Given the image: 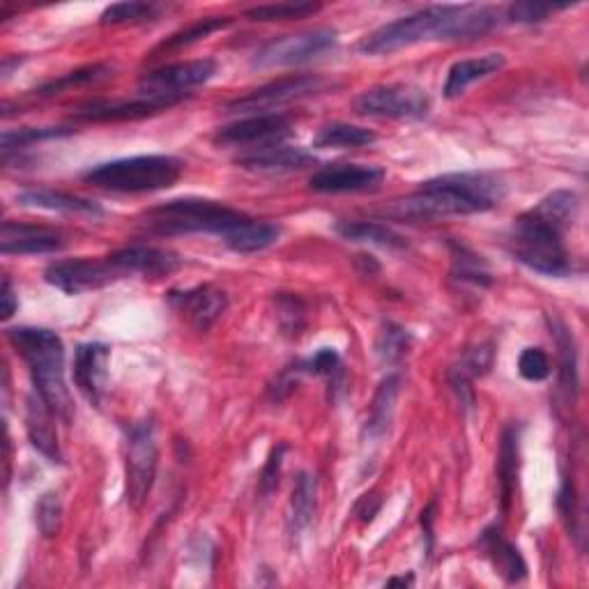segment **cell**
<instances>
[{
	"label": "cell",
	"instance_id": "cell-38",
	"mask_svg": "<svg viewBox=\"0 0 589 589\" xmlns=\"http://www.w3.org/2000/svg\"><path fill=\"white\" fill-rule=\"evenodd\" d=\"M111 65L106 63H97V65H88V67H83V70H76V72H70L61 78H55L51 83H46V86L38 88L35 91V97H53V95H59L63 91H70V88H76V86H86V83H95V81H102L111 74Z\"/></svg>",
	"mask_w": 589,
	"mask_h": 589
},
{
	"label": "cell",
	"instance_id": "cell-3",
	"mask_svg": "<svg viewBox=\"0 0 589 589\" xmlns=\"http://www.w3.org/2000/svg\"><path fill=\"white\" fill-rule=\"evenodd\" d=\"M8 339L28 364L38 395L55 417L72 422L74 403L65 382V346L61 336L44 327H12Z\"/></svg>",
	"mask_w": 589,
	"mask_h": 589
},
{
	"label": "cell",
	"instance_id": "cell-40",
	"mask_svg": "<svg viewBox=\"0 0 589 589\" xmlns=\"http://www.w3.org/2000/svg\"><path fill=\"white\" fill-rule=\"evenodd\" d=\"M320 12L318 3H306V0H299V3H272V6H259L244 12L249 21H288V19H304Z\"/></svg>",
	"mask_w": 589,
	"mask_h": 589
},
{
	"label": "cell",
	"instance_id": "cell-15",
	"mask_svg": "<svg viewBox=\"0 0 589 589\" xmlns=\"http://www.w3.org/2000/svg\"><path fill=\"white\" fill-rule=\"evenodd\" d=\"M385 171L367 164H329L308 180V187L318 193H357L374 191L382 185Z\"/></svg>",
	"mask_w": 589,
	"mask_h": 589
},
{
	"label": "cell",
	"instance_id": "cell-8",
	"mask_svg": "<svg viewBox=\"0 0 589 589\" xmlns=\"http://www.w3.org/2000/svg\"><path fill=\"white\" fill-rule=\"evenodd\" d=\"M353 108L367 118L422 120L429 116L431 99L427 91L410 83H389V86H376L357 95Z\"/></svg>",
	"mask_w": 589,
	"mask_h": 589
},
{
	"label": "cell",
	"instance_id": "cell-42",
	"mask_svg": "<svg viewBox=\"0 0 589 589\" xmlns=\"http://www.w3.org/2000/svg\"><path fill=\"white\" fill-rule=\"evenodd\" d=\"M557 509L562 514V520L567 523V529L571 532V537L582 539V527H580V509H578V497L571 480L562 482V488L557 493Z\"/></svg>",
	"mask_w": 589,
	"mask_h": 589
},
{
	"label": "cell",
	"instance_id": "cell-22",
	"mask_svg": "<svg viewBox=\"0 0 589 589\" xmlns=\"http://www.w3.org/2000/svg\"><path fill=\"white\" fill-rule=\"evenodd\" d=\"M173 104L134 97L129 102H108V104H91L86 108H78L74 118L83 123H123V120H144L150 116L161 114V111L171 108Z\"/></svg>",
	"mask_w": 589,
	"mask_h": 589
},
{
	"label": "cell",
	"instance_id": "cell-37",
	"mask_svg": "<svg viewBox=\"0 0 589 589\" xmlns=\"http://www.w3.org/2000/svg\"><path fill=\"white\" fill-rule=\"evenodd\" d=\"M412 344V336L408 329H403L401 325L395 323H387L382 325L380 334H378V341H376V353L380 357L382 364H399Z\"/></svg>",
	"mask_w": 589,
	"mask_h": 589
},
{
	"label": "cell",
	"instance_id": "cell-26",
	"mask_svg": "<svg viewBox=\"0 0 589 589\" xmlns=\"http://www.w3.org/2000/svg\"><path fill=\"white\" fill-rule=\"evenodd\" d=\"M318 499V480L312 472H299L286 509V532L288 537H299L314 520Z\"/></svg>",
	"mask_w": 589,
	"mask_h": 589
},
{
	"label": "cell",
	"instance_id": "cell-25",
	"mask_svg": "<svg viewBox=\"0 0 589 589\" xmlns=\"http://www.w3.org/2000/svg\"><path fill=\"white\" fill-rule=\"evenodd\" d=\"M518 470H520V431L516 427H509L502 433L499 454H497V484H499V502L504 514L512 509L518 484Z\"/></svg>",
	"mask_w": 589,
	"mask_h": 589
},
{
	"label": "cell",
	"instance_id": "cell-20",
	"mask_svg": "<svg viewBox=\"0 0 589 589\" xmlns=\"http://www.w3.org/2000/svg\"><path fill=\"white\" fill-rule=\"evenodd\" d=\"M55 417L49 403L33 391L31 397L25 401V433L31 444L38 449V452L49 459L51 463H63V454L59 446V433H55Z\"/></svg>",
	"mask_w": 589,
	"mask_h": 589
},
{
	"label": "cell",
	"instance_id": "cell-17",
	"mask_svg": "<svg viewBox=\"0 0 589 589\" xmlns=\"http://www.w3.org/2000/svg\"><path fill=\"white\" fill-rule=\"evenodd\" d=\"M238 166L244 168L249 173H270V176H282V173H293L302 171L306 166H314L316 157L312 152H306L302 148L274 144L265 148H254L246 155H240Z\"/></svg>",
	"mask_w": 589,
	"mask_h": 589
},
{
	"label": "cell",
	"instance_id": "cell-43",
	"mask_svg": "<svg viewBox=\"0 0 589 589\" xmlns=\"http://www.w3.org/2000/svg\"><path fill=\"white\" fill-rule=\"evenodd\" d=\"M518 374L527 382H541L550 376V359L541 348H525L518 359Z\"/></svg>",
	"mask_w": 589,
	"mask_h": 589
},
{
	"label": "cell",
	"instance_id": "cell-46",
	"mask_svg": "<svg viewBox=\"0 0 589 589\" xmlns=\"http://www.w3.org/2000/svg\"><path fill=\"white\" fill-rule=\"evenodd\" d=\"M284 454H286V444H278L274 452L270 454L263 474H261V493L270 495L276 484H278V474H282V463H284Z\"/></svg>",
	"mask_w": 589,
	"mask_h": 589
},
{
	"label": "cell",
	"instance_id": "cell-19",
	"mask_svg": "<svg viewBox=\"0 0 589 589\" xmlns=\"http://www.w3.org/2000/svg\"><path fill=\"white\" fill-rule=\"evenodd\" d=\"M111 263L116 265L123 278L127 276H166L180 267V259L173 254V251L157 249V246H125L116 254L108 256Z\"/></svg>",
	"mask_w": 589,
	"mask_h": 589
},
{
	"label": "cell",
	"instance_id": "cell-32",
	"mask_svg": "<svg viewBox=\"0 0 589 589\" xmlns=\"http://www.w3.org/2000/svg\"><path fill=\"white\" fill-rule=\"evenodd\" d=\"M452 276L461 284H470L476 288H488L493 284L488 265L484 263L482 256H476L474 251H470L463 244L452 242Z\"/></svg>",
	"mask_w": 589,
	"mask_h": 589
},
{
	"label": "cell",
	"instance_id": "cell-4",
	"mask_svg": "<svg viewBox=\"0 0 589 589\" xmlns=\"http://www.w3.org/2000/svg\"><path fill=\"white\" fill-rule=\"evenodd\" d=\"M148 229L157 235L206 233L227 240L246 219L244 212L208 199H173L146 212Z\"/></svg>",
	"mask_w": 589,
	"mask_h": 589
},
{
	"label": "cell",
	"instance_id": "cell-34",
	"mask_svg": "<svg viewBox=\"0 0 589 589\" xmlns=\"http://www.w3.org/2000/svg\"><path fill=\"white\" fill-rule=\"evenodd\" d=\"M297 369L302 374L325 378L329 382V391L344 389V361L334 348H320L314 357L297 361Z\"/></svg>",
	"mask_w": 589,
	"mask_h": 589
},
{
	"label": "cell",
	"instance_id": "cell-11",
	"mask_svg": "<svg viewBox=\"0 0 589 589\" xmlns=\"http://www.w3.org/2000/svg\"><path fill=\"white\" fill-rule=\"evenodd\" d=\"M336 42H339V35H336V31H332V28H316V31L282 35L267 42L261 51H256L251 67L267 70V67L299 65L334 49Z\"/></svg>",
	"mask_w": 589,
	"mask_h": 589
},
{
	"label": "cell",
	"instance_id": "cell-33",
	"mask_svg": "<svg viewBox=\"0 0 589 589\" xmlns=\"http://www.w3.org/2000/svg\"><path fill=\"white\" fill-rule=\"evenodd\" d=\"M233 23L231 17H206L201 21H196L187 28H182V31L173 33L168 40H164L152 55L161 53V51H178V49H185V46H191L196 42H201L206 38H210L212 33L217 31H223V28H229Z\"/></svg>",
	"mask_w": 589,
	"mask_h": 589
},
{
	"label": "cell",
	"instance_id": "cell-35",
	"mask_svg": "<svg viewBox=\"0 0 589 589\" xmlns=\"http://www.w3.org/2000/svg\"><path fill=\"white\" fill-rule=\"evenodd\" d=\"M535 212L541 214L544 219L553 221L555 227L567 231L578 214V196L569 189H557L537 203Z\"/></svg>",
	"mask_w": 589,
	"mask_h": 589
},
{
	"label": "cell",
	"instance_id": "cell-7",
	"mask_svg": "<svg viewBox=\"0 0 589 589\" xmlns=\"http://www.w3.org/2000/svg\"><path fill=\"white\" fill-rule=\"evenodd\" d=\"M159 463V449L152 422H138L127 433L125 476H127V504L132 509H141L155 484Z\"/></svg>",
	"mask_w": 589,
	"mask_h": 589
},
{
	"label": "cell",
	"instance_id": "cell-14",
	"mask_svg": "<svg viewBox=\"0 0 589 589\" xmlns=\"http://www.w3.org/2000/svg\"><path fill=\"white\" fill-rule=\"evenodd\" d=\"M168 304L187 318L193 329L208 332L229 308V295L214 286H196L189 291H171Z\"/></svg>",
	"mask_w": 589,
	"mask_h": 589
},
{
	"label": "cell",
	"instance_id": "cell-27",
	"mask_svg": "<svg viewBox=\"0 0 589 589\" xmlns=\"http://www.w3.org/2000/svg\"><path fill=\"white\" fill-rule=\"evenodd\" d=\"M278 238H282V227L246 217L240 227L223 240V244L235 251V254H259V251H265L276 244Z\"/></svg>",
	"mask_w": 589,
	"mask_h": 589
},
{
	"label": "cell",
	"instance_id": "cell-36",
	"mask_svg": "<svg viewBox=\"0 0 589 589\" xmlns=\"http://www.w3.org/2000/svg\"><path fill=\"white\" fill-rule=\"evenodd\" d=\"M74 129L70 127H23V129H8L3 132V157L8 159L12 152L25 150L35 144L51 141V138L70 136Z\"/></svg>",
	"mask_w": 589,
	"mask_h": 589
},
{
	"label": "cell",
	"instance_id": "cell-6",
	"mask_svg": "<svg viewBox=\"0 0 589 589\" xmlns=\"http://www.w3.org/2000/svg\"><path fill=\"white\" fill-rule=\"evenodd\" d=\"M565 229L555 227L535 210L516 219L509 233V254L525 267L544 276H569L574 272L569 251L562 242Z\"/></svg>",
	"mask_w": 589,
	"mask_h": 589
},
{
	"label": "cell",
	"instance_id": "cell-16",
	"mask_svg": "<svg viewBox=\"0 0 589 589\" xmlns=\"http://www.w3.org/2000/svg\"><path fill=\"white\" fill-rule=\"evenodd\" d=\"M65 246L61 233L35 223L6 221L0 231V251L6 256H33V254H55Z\"/></svg>",
	"mask_w": 589,
	"mask_h": 589
},
{
	"label": "cell",
	"instance_id": "cell-48",
	"mask_svg": "<svg viewBox=\"0 0 589 589\" xmlns=\"http://www.w3.org/2000/svg\"><path fill=\"white\" fill-rule=\"evenodd\" d=\"M414 582V576H397V578H389L387 580V587H395V585H403V587H408V585H412Z\"/></svg>",
	"mask_w": 589,
	"mask_h": 589
},
{
	"label": "cell",
	"instance_id": "cell-9",
	"mask_svg": "<svg viewBox=\"0 0 589 589\" xmlns=\"http://www.w3.org/2000/svg\"><path fill=\"white\" fill-rule=\"evenodd\" d=\"M327 86H329V81L323 78L320 74H293V76H284L278 81L265 83V86L246 93L244 97H235L223 108H227L229 114L261 116V114H267V111H272V108L318 95Z\"/></svg>",
	"mask_w": 589,
	"mask_h": 589
},
{
	"label": "cell",
	"instance_id": "cell-28",
	"mask_svg": "<svg viewBox=\"0 0 589 589\" xmlns=\"http://www.w3.org/2000/svg\"><path fill=\"white\" fill-rule=\"evenodd\" d=\"M550 332L555 336V346L559 355V389L565 391L569 401H576L578 397V353H576V341L569 327L557 320L548 318Z\"/></svg>",
	"mask_w": 589,
	"mask_h": 589
},
{
	"label": "cell",
	"instance_id": "cell-29",
	"mask_svg": "<svg viewBox=\"0 0 589 589\" xmlns=\"http://www.w3.org/2000/svg\"><path fill=\"white\" fill-rule=\"evenodd\" d=\"M399 387H401V378L399 376H387L380 382V387L376 391V399H374L371 410H369L367 427H364V435L371 438V440H380V438L387 435L389 424H391V417H395Z\"/></svg>",
	"mask_w": 589,
	"mask_h": 589
},
{
	"label": "cell",
	"instance_id": "cell-31",
	"mask_svg": "<svg viewBox=\"0 0 589 589\" xmlns=\"http://www.w3.org/2000/svg\"><path fill=\"white\" fill-rule=\"evenodd\" d=\"M334 231L339 233L348 242H364V244H378L387 249H403L406 240L391 231L385 223L378 221H339L334 227Z\"/></svg>",
	"mask_w": 589,
	"mask_h": 589
},
{
	"label": "cell",
	"instance_id": "cell-39",
	"mask_svg": "<svg viewBox=\"0 0 589 589\" xmlns=\"http://www.w3.org/2000/svg\"><path fill=\"white\" fill-rule=\"evenodd\" d=\"M161 10H164V6H159V3H116V6H108L102 12L99 23L102 25L146 23V21L157 19Z\"/></svg>",
	"mask_w": 589,
	"mask_h": 589
},
{
	"label": "cell",
	"instance_id": "cell-41",
	"mask_svg": "<svg viewBox=\"0 0 589 589\" xmlns=\"http://www.w3.org/2000/svg\"><path fill=\"white\" fill-rule=\"evenodd\" d=\"M35 523L42 532V537L51 539L61 532L63 525V502L55 493H46L40 497L35 507Z\"/></svg>",
	"mask_w": 589,
	"mask_h": 589
},
{
	"label": "cell",
	"instance_id": "cell-5",
	"mask_svg": "<svg viewBox=\"0 0 589 589\" xmlns=\"http://www.w3.org/2000/svg\"><path fill=\"white\" fill-rule=\"evenodd\" d=\"M185 164L171 155H138L99 164L83 173L93 187L116 193H150L173 187Z\"/></svg>",
	"mask_w": 589,
	"mask_h": 589
},
{
	"label": "cell",
	"instance_id": "cell-1",
	"mask_svg": "<svg viewBox=\"0 0 589 589\" xmlns=\"http://www.w3.org/2000/svg\"><path fill=\"white\" fill-rule=\"evenodd\" d=\"M499 23V10L480 6H431L380 25L357 46L359 53L387 55L429 40H480Z\"/></svg>",
	"mask_w": 589,
	"mask_h": 589
},
{
	"label": "cell",
	"instance_id": "cell-21",
	"mask_svg": "<svg viewBox=\"0 0 589 589\" xmlns=\"http://www.w3.org/2000/svg\"><path fill=\"white\" fill-rule=\"evenodd\" d=\"M476 546L484 550L486 559L495 567V571L504 578V582L516 585V582H523L527 578V565H525L520 550L509 539H504L502 529L497 525L486 527L480 535V541H476Z\"/></svg>",
	"mask_w": 589,
	"mask_h": 589
},
{
	"label": "cell",
	"instance_id": "cell-12",
	"mask_svg": "<svg viewBox=\"0 0 589 589\" xmlns=\"http://www.w3.org/2000/svg\"><path fill=\"white\" fill-rule=\"evenodd\" d=\"M120 272L106 256L104 261L95 259H74L51 263L44 270V282L67 295H83L91 291L106 288L108 284L120 282Z\"/></svg>",
	"mask_w": 589,
	"mask_h": 589
},
{
	"label": "cell",
	"instance_id": "cell-30",
	"mask_svg": "<svg viewBox=\"0 0 589 589\" xmlns=\"http://www.w3.org/2000/svg\"><path fill=\"white\" fill-rule=\"evenodd\" d=\"M376 141H378V136L367 127H357L348 123H332L318 129L314 138V148H323V150L364 148V146H374Z\"/></svg>",
	"mask_w": 589,
	"mask_h": 589
},
{
	"label": "cell",
	"instance_id": "cell-23",
	"mask_svg": "<svg viewBox=\"0 0 589 589\" xmlns=\"http://www.w3.org/2000/svg\"><path fill=\"white\" fill-rule=\"evenodd\" d=\"M17 203L23 208H40L51 212H65V214H86V217H104V208L91 199H81V196L67 191H53V189H25L17 193Z\"/></svg>",
	"mask_w": 589,
	"mask_h": 589
},
{
	"label": "cell",
	"instance_id": "cell-24",
	"mask_svg": "<svg viewBox=\"0 0 589 589\" xmlns=\"http://www.w3.org/2000/svg\"><path fill=\"white\" fill-rule=\"evenodd\" d=\"M502 67H504V55L502 53H486V55H480V59L459 61V63H454L452 67H449L442 93H444L446 99H456L472 86V83L499 72Z\"/></svg>",
	"mask_w": 589,
	"mask_h": 589
},
{
	"label": "cell",
	"instance_id": "cell-18",
	"mask_svg": "<svg viewBox=\"0 0 589 589\" xmlns=\"http://www.w3.org/2000/svg\"><path fill=\"white\" fill-rule=\"evenodd\" d=\"M111 348L106 344H81L74 353V382L93 406L102 403L108 380Z\"/></svg>",
	"mask_w": 589,
	"mask_h": 589
},
{
	"label": "cell",
	"instance_id": "cell-44",
	"mask_svg": "<svg viewBox=\"0 0 589 589\" xmlns=\"http://www.w3.org/2000/svg\"><path fill=\"white\" fill-rule=\"evenodd\" d=\"M569 6H553V3H514L507 8V17L518 23H541L550 14L562 12Z\"/></svg>",
	"mask_w": 589,
	"mask_h": 589
},
{
	"label": "cell",
	"instance_id": "cell-45",
	"mask_svg": "<svg viewBox=\"0 0 589 589\" xmlns=\"http://www.w3.org/2000/svg\"><path fill=\"white\" fill-rule=\"evenodd\" d=\"M276 308L282 327L288 334H299V329L304 327V304L293 295H282L276 299Z\"/></svg>",
	"mask_w": 589,
	"mask_h": 589
},
{
	"label": "cell",
	"instance_id": "cell-13",
	"mask_svg": "<svg viewBox=\"0 0 589 589\" xmlns=\"http://www.w3.org/2000/svg\"><path fill=\"white\" fill-rule=\"evenodd\" d=\"M291 136V120L282 114H261L249 116L233 125L221 127L214 134V144L221 148H251L254 150L284 144V138Z\"/></svg>",
	"mask_w": 589,
	"mask_h": 589
},
{
	"label": "cell",
	"instance_id": "cell-2",
	"mask_svg": "<svg viewBox=\"0 0 589 589\" xmlns=\"http://www.w3.org/2000/svg\"><path fill=\"white\" fill-rule=\"evenodd\" d=\"M504 196H507V182L497 173H446L422 182V187L410 193L408 199L391 208V214L417 221L470 217L497 208Z\"/></svg>",
	"mask_w": 589,
	"mask_h": 589
},
{
	"label": "cell",
	"instance_id": "cell-47",
	"mask_svg": "<svg viewBox=\"0 0 589 589\" xmlns=\"http://www.w3.org/2000/svg\"><path fill=\"white\" fill-rule=\"evenodd\" d=\"M19 308V299L17 293L12 288V282L6 276L3 278V291H0V314H3V320H10Z\"/></svg>",
	"mask_w": 589,
	"mask_h": 589
},
{
	"label": "cell",
	"instance_id": "cell-10",
	"mask_svg": "<svg viewBox=\"0 0 589 589\" xmlns=\"http://www.w3.org/2000/svg\"><path fill=\"white\" fill-rule=\"evenodd\" d=\"M217 74V63L212 59L189 61L178 65H166L155 72H148L138 81V97L180 104L189 91L203 86Z\"/></svg>",
	"mask_w": 589,
	"mask_h": 589
}]
</instances>
